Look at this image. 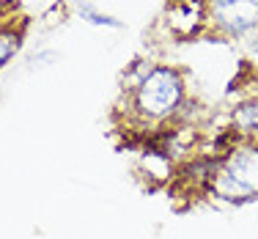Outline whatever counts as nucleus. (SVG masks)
Returning <instances> with one entry per match:
<instances>
[{"label":"nucleus","instance_id":"1","mask_svg":"<svg viewBox=\"0 0 258 239\" xmlns=\"http://www.w3.org/2000/svg\"><path fill=\"white\" fill-rule=\"evenodd\" d=\"M184 99V83L179 72L170 66H157L146 72V77L138 80L135 85V107L143 118L162 121L179 110Z\"/></svg>","mask_w":258,"mask_h":239},{"label":"nucleus","instance_id":"4","mask_svg":"<svg viewBox=\"0 0 258 239\" xmlns=\"http://www.w3.org/2000/svg\"><path fill=\"white\" fill-rule=\"evenodd\" d=\"M206 20L204 0H170L168 6V25L176 36H192Z\"/></svg>","mask_w":258,"mask_h":239},{"label":"nucleus","instance_id":"3","mask_svg":"<svg viewBox=\"0 0 258 239\" xmlns=\"http://www.w3.org/2000/svg\"><path fill=\"white\" fill-rule=\"evenodd\" d=\"M212 20L228 36H244L258 28V0H212Z\"/></svg>","mask_w":258,"mask_h":239},{"label":"nucleus","instance_id":"2","mask_svg":"<svg viewBox=\"0 0 258 239\" xmlns=\"http://www.w3.org/2000/svg\"><path fill=\"white\" fill-rule=\"evenodd\" d=\"M214 190L223 198H250L258 195V143L236 149L225 157L214 176Z\"/></svg>","mask_w":258,"mask_h":239},{"label":"nucleus","instance_id":"6","mask_svg":"<svg viewBox=\"0 0 258 239\" xmlns=\"http://www.w3.org/2000/svg\"><path fill=\"white\" fill-rule=\"evenodd\" d=\"M233 124H236L239 132H244V135H250V138L258 140V99L239 107L236 113H233Z\"/></svg>","mask_w":258,"mask_h":239},{"label":"nucleus","instance_id":"7","mask_svg":"<svg viewBox=\"0 0 258 239\" xmlns=\"http://www.w3.org/2000/svg\"><path fill=\"white\" fill-rule=\"evenodd\" d=\"M80 17H83V20H88L91 25H107V28H118V25H121L118 20H113V17H104V14H99V11H94L91 6H80Z\"/></svg>","mask_w":258,"mask_h":239},{"label":"nucleus","instance_id":"5","mask_svg":"<svg viewBox=\"0 0 258 239\" xmlns=\"http://www.w3.org/2000/svg\"><path fill=\"white\" fill-rule=\"evenodd\" d=\"M22 47V30L14 25H0V69L20 52Z\"/></svg>","mask_w":258,"mask_h":239}]
</instances>
